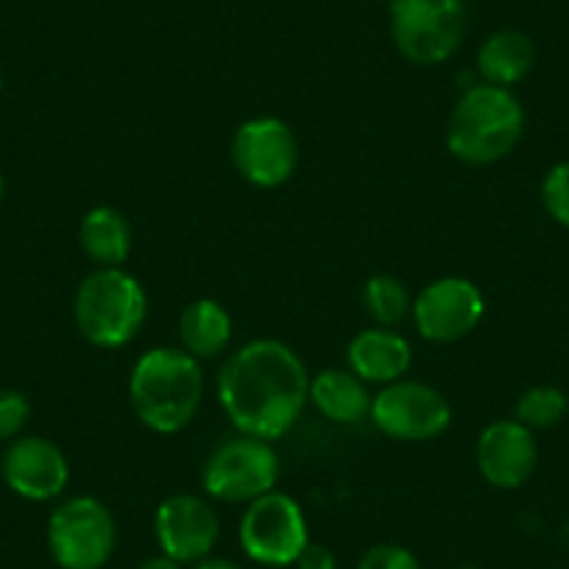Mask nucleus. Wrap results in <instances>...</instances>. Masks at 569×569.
I'll return each instance as SVG.
<instances>
[{
	"label": "nucleus",
	"instance_id": "obj_24",
	"mask_svg": "<svg viewBox=\"0 0 569 569\" xmlns=\"http://www.w3.org/2000/svg\"><path fill=\"white\" fill-rule=\"evenodd\" d=\"M358 569H421V563L408 547L393 545V541H382V545L369 547V550L360 556Z\"/></svg>",
	"mask_w": 569,
	"mask_h": 569
},
{
	"label": "nucleus",
	"instance_id": "obj_29",
	"mask_svg": "<svg viewBox=\"0 0 569 569\" xmlns=\"http://www.w3.org/2000/svg\"><path fill=\"white\" fill-rule=\"evenodd\" d=\"M0 90H3V70H0Z\"/></svg>",
	"mask_w": 569,
	"mask_h": 569
},
{
	"label": "nucleus",
	"instance_id": "obj_22",
	"mask_svg": "<svg viewBox=\"0 0 569 569\" xmlns=\"http://www.w3.org/2000/svg\"><path fill=\"white\" fill-rule=\"evenodd\" d=\"M541 204L547 216L569 229V162H558L541 182Z\"/></svg>",
	"mask_w": 569,
	"mask_h": 569
},
{
	"label": "nucleus",
	"instance_id": "obj_5",
	"mask_svg": "<svg viewBox=\"0 0 569 569\" xmlns=\"http://www.w3.org/2000/svg\"><path fill=\"white\" fill-rule=\"evenodd\" d=\"M114 547L118 522L98 497H68L48 517V550L59 569H103Z\"/></svg>",
	"mask_w": 569,
	"mask_h": 569
},
{
	"label": "nucleus",
	"instance_id": "obj_18",
	"mask_svg": "<svg viewBox=\"0 0 569 569\" xmlns=\"http://www.w3.org/2000/svg\"><path fill=\"white\" fill-rule=\"evenodd\" d=\"M232 316L218 299H193L179 316V341L196 360L221 358L232 343Z\"/></svg>",
	"mask_w": 569,
	"mask_h": 569
},
{
	"label": "nucleus",
	"instance_id": "obj_9",
	"mask_svg": "<svg viewBox=\"0 0 569 569\" xmlns=\"http://www.w3.org/2000/svg\"><path fill=\"white\" fill-rule=\"evenodd\" d=\"M369 421L388 439L421 445V441H433L450 430L452 405L430 382L402 377L375 393Z\"/></svg>",
	"mask_w": 569,
	"mask_h": 569
},
{
	"label": "nucleus",
	"instance_id": "obj_20",
	"mask_svg": "<svg viewBox=\"0 0 569 569\" xmlns=\"http://www.w3.org/2000/svg\"><path fill=\"white\" fill-rule=\"evenodd\" d=\"M363 308L377 327H397L410 316L413 299L402 279L391 273H375L363 284Z\"/></svg>",
	"mask_w": 569,
	"mask_h": 569
},
{
	"label": "nucleus",
	"instance_id": "obj_1",
	"mask_svg": "<svg viewBox=\"0 0 569 569\" xmlns=\"http://www.w3.org/2000/svg\"><path fill=\"white\" fill-rule=\"evenodd\" d=\"M218 402L238 433L262 441L282 439L310 402L308 366L284 341L254 338L223 363Z\"/></svg>",
	"mask_w": 569,
	"mask_h": 569
},
{
	"label": "nucleus",
	"instance_id": "obj_21",
	"mask_svg": "<svg viewBox=\"0 0 569 569\" xmlns=\"http://www.w3.org/2000/svg\"><path fill=\"white\" fill-rule=\"evenodd\" d=\"M569 399L556 386H533L517 399V421L530 430H550L567 416Z\"/></svg>",
	"mask_w": 569,
	"mask_h": 569
},
{
	"label": "nucleus",
	"instance_id": "obj_17",
	"mask_svg": "<svg viewBox=\"0 0 569 569\" xmlns=\"http://www.w3.org/2000/svg\"><path fill=\"white\" fill-rule=\"evenodd\" d=\"M79 243L96 268H123L134 246V229L118 207L98 204L81 218Z\"/></svg>",
	"mask_w": 569,
	"mask_h": 569
},
{
	"label": "nucleus",
	"instance_id": "obj_10",
	"mask_svg": "<svg viewBox=\"0 0 569 569\" xmlns=\"http://www.w3.org/2000/svg\"><path fill=\"white\" fill-rule=\"evenodd\" d=\"M229 157L243 182L251 188H282L299 168V140L282 118L260 114L234 129Z\"/></svg>",
	"mask_w": 569,
	"mask_h": 569
},
{
	"label": "nucleus",
	"instance_id": "obj_28",
	"mask_svg": "<svg viewBox=\"0 0 569 569\" xmlns=\"http://www.w3.org/2000/svg\"><path fill=\"white\" fill-rule=\"evenodd\" d=\"M3 196H7V179L0 173V201H3Z\"/></svg>",
	"mask_w": 569,
	"mask_h": 569
},
{
	"label": "nucleus",
	"instance_id": "obj_6",
	"mask_svg": "<svg viewBox=\"0 0 569 569\" xmlns=\"http://www.w3.org/2000/svg\"><path fill=\"white\" fill-rule=\"evenodd\" d=\"M282 463H279L273 441L254 436H232L210 452L201 467L204 495L227 506H249L257 497L277 489Z\"/></svg>",
	"mask_w": 569,
	"mask_h": 569
},
{
	"label": "nucleus",
	"instance_id": "obj_13",
	"mask_svg": "<svg viewBox=\"0 0 569 569\" xmlns=\"http://www.w3.org/2000/svg\"><path fill=\"white\" fill-rule=\"evenodd\" d=\"M0 472L9 489L29 502L57 500L70 483L68 456L46 436H20L9 441Z\"/></svg>",
	"mask_w": 569,
	"mask_h": 569
},
{
	"label": "nucleus",
	"instance_id": "obj_7",
	"mask_svg": "<svg viewBox=\"0 0 569 569\" xmlns=\"http://www.w3.org/2000/svg\"><path fill=\"white\" fill-rule=\"evenodd\" d=\"M463 26V0H391L393 46L419 68H436L456 57Z\"/></svg>",
	"mask_w": 569,
	"mask_h": 569
},
{
	"label": "nucleus",
	"instance_id": "obj_8",
	"mask_svg": "<svg viewBox=\"0 0 569 569\" xmlns=\"http://www.w3.org/2000/svg\"><path fill=\"white\" fill-rule=\"evenodd\" d=\"M238 539L246 558L260 567H293L299 552L310 541L308 517L291 495L273 489L246 506L238 525Z\"/></svg>",
	"mask_w": 569,
	"mask_h": 569
},
{
	"label": "nucleus",
	"instance_id": "obj_23",
	"mask_svg": "<svg viewBox=\"0 0 569 569\" xmlns=\"http://www.w3.org/2000/svg\"><path fill=\"white\" fill-rule=\"evenodd\" d=\"M31 419V402L23 391H0V441H14L23 436Z\"/></svg>",
	"mask_w": 569,
	"mask_h": 569
},
{
	"label": "nucleus",
	"instance_id": "obj_3",
	"mask_svg": "<svg viewBox=\"0 0 569 569\" xmlns=\"http://www.w3.org/2000/svg\"><path fill=\"white\" fill-rule=\"evenodd\" d=\"M525 131V109L506 87L475 81L461 90L447 120V151L472 168L495 166L519 146Z\"/></svg>",
	"mask_w": 569,
	"mask_h": 569
},
{
	"label": "nucleus",
	"instance_id": "obj_27",
	"mask_svg": "<svg viewBox=\"0 0 569 569\" xmlns=\"http://www.w3.org/2000/svg\"><path fill=\"white\" fill-rule=\"evenodd\" d=\"M137 569H182V563H177L173 558H168L166 552H160V556L146 558V561H142Z\"/></svg>",
	"mask_w": 569,
	"mask_h": 569
},
{
	"label": "nucleus",
	"instance_id": "obj_15",
	"mask_svg": "<svg viewBox=\"0 0 569 569\" xmlns=\"http://www.w3.org/2000/svg\"><path fill=\"white\" fill-rule=\"evenodd\" d=\"M413 366V347L393 327H366L349 341L347 369L369 386H391Z\"/></svg>",
	"mask_w": 569,
	"mask_h": 569
},
{
	"label": "nucleus",
	"instance_id": "obj_11",
	"mask_svg": "<svg viewBox=\"0 0 569 569\" xmlns=\"http://www.w3.org/2000/svg\"><path fill=\"white\" fill-rule=\"evenodd\" d=\"M486 316V297L467 277H441L421 288L410 319L425 341L456 343L478 330Z\"/></svg>",
	"mask_w": 569,
	"mask_h": 569
},
{
	"label": "nucleus",
	"instance_id": "obj_25",
	"mask_svg": "<svg viewBox=\"0 0 569 569\" xmlns=\"http://www.w3.org/2000/svg\"><path fill=\"white\" fill-rule=\"evenodd\" d=\"M297 569H338V558L336 552L330 550L327 545H319V541H308L302 552H299Z\"/></svg>",
	"mask_w": 569,
	"mask_h": 569
},
{
	"label": "nucleus",
	"instance_id": "obj_26",
	"mask_svg": "<svg viewBox=\"0 0 569 569\" xmlns=\"http://www.w3.org/2000/svg\"><path fill=\"white\" fill-rule=\"evenodd\" d=\"M190 569H240V563H234L232 558L207 556V558H201V561H196Z\"/></svg>",
	"mask_w": 569,
	"mask_h": 569
},
{
	"label": "nucleus",
	"instance_id": "obj_4",
	"mask_svg": "<svg viewBox=\"0 0 569 569\" xmlns=\"http://www.w3.org/2000/svg\"><path fill=\"white\" fill-rule=\"evenodd\" d=\"M76 330L98 349H123L149 321V293L126 268H96L73 297Z\"/></svg>",
	"mask_w": 569,
	"mask_h": 569
},
{
	"label": "nucleus",
	"instance_id": "obj_12",
	"mask_svg": "<svg viewBox=\"0 0 569 569\" xmlns=\"http://www.w3.org/2000/svg\"><path fill=\"white\" fill-rule=\"evenodd\" d=\"M154 536L160 552L168 558L177 563H196L216 550L221 519L210 497L179 491L157 506Z\"/></svg>",
	"mask_w": 569,
	"mask_h": 569
},
{
	"label": "nucleus",
	"instance_id": "obj_2",
	"mask_svg": "<svg viewBox=\"0 0 569 569\" xmlns=\"http://www.w3.org/2000/svg\"><path fill=\"white\" fill-rule=\"evenodd\" d=\"M204 399L201 360L182 347H154L134 360L129 375V405L142 427L157 436L182 433Z\"/></svg>",
	"mask_w": 569,
	"mask_h": 569
},
{
	"label": "nucleus",
	"instance_id": "obj_14",
	"mask_svg": "<svg viewBox=\"0 0 569 569\" xmlns=\"http://www.w3.org/2000/svg\"><path fill=\"white\" fill-rule=\"evenodd\" d=\"M475 463L480 478L502 491L522 489L539 463V445L533 430L517 419H497L486 425L475 445Z\"/></svg>",
	"mask_w": 569,
	"mask_h": 569
},
{
	"label": "nucleus",
	"instance_id": "obj_16",
	"mask_svg": "<svg viewBox=\"0 0 569 569\" xmlns=\"http://www.w3.org/2000/svg\"><path fill=\"white\" fill-rule=\"evenodd\" d=\"M371 399L369 382L349 369H321L310 377V405L332 425H360L369 419Z\"/></svg>",
	"mask_w": 569,
	"mask_h": 569
},
{
	"label": "nucleus",
	"instance_id": "obj_19",
	"mask_svg": "<svg viewBox=\"0 0 569 569\" xmlns=\"http://www.w3.org/2000/svg\"><path fill=\"white\" fill-rule=\"evenodd\" d=\"M536 62V48L528 34L517 29H500L486 37L478 48L480 81L511 90L530 73Z\"/></svg>",
	"mask_w": 569,
	"mask_h": 569
}]
</instances>
